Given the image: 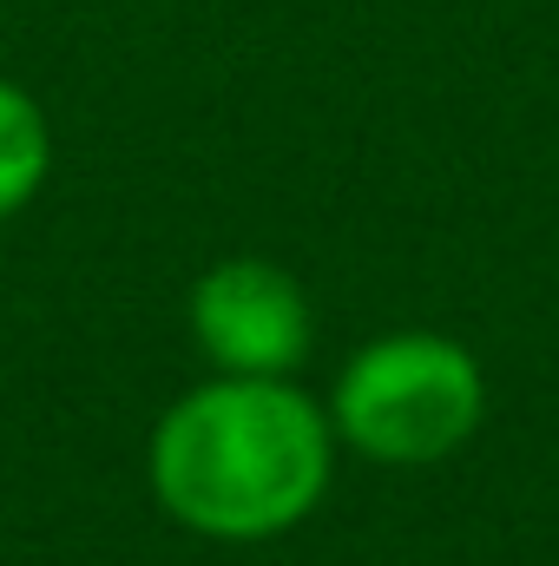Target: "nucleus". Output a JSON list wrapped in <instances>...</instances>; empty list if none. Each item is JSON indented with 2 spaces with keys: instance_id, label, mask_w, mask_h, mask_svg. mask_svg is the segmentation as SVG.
Returning <instances> with one entry per match:
<instances>
[{
  "instance_id": "obj_1",
  "label": "nucleus",
  "mask_w": 559,
  "mask_h": 566,
  "mask_svg": "<svg viewBox=\"0 0 559 566\" xmlns=\"http://www.w3.org/2000/svg\"><path fill=\"white\" fill-rule=\"evenodd\" d=\"M151 488L211 541H271L329 488V416L271 376H218L151 434Z\"/></svg>"
},
{
  "instance_id": "obj_2",
  "label": "nucleus",
  "mask_w": 559,
  "mask_h": 566,
  "mask_svg": "<svg viewBox=\"0 0 559 566\" xmlns=\"http://www.w3.org/2000/svg\"><path fill=\"white\" fill-rule=\"evenodd\" d=\"M481 363L454 336L409 329L349 356L329 396V428L382 468H428L481 428Z\"/></svg>"
},
{
  "instance_id": "obj_3",
  "label": "nucleus",
  "mask_w": 559,
  "mask_h": 566,
  "mask_svg": "<svg viewBox=\"0 0 559 566\" xmlns=\"http://www.w3.org/2000/svg\"><path fill=\"white\" fill-rule=\"evenodd\" d=\"M191 336L224 376H271L289 382V369L309 356L316 323L303 283L264 264V258H231L204 271L191 290Z\"/></svg>"
},
{
  "instance_id": "obj_4",
  "label": "nucleus",
  "mask_w": 559,
  "mask_h": 566,
  "mask_svg": "<svg viewBox=\"0 0 559 566\" xmlns=\"http://www.w3.org/2000/svg\"><path fill=\"white\" fill-rule=\"evenodd\" d=\"M53 171V133H46V113L13 86L0 80V218H13Z\"/></svg>"
}]
</instances>
